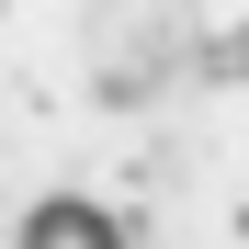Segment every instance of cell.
Here are the masks:
<instances>
[{"label": "cell", "mask_w": 249, "mask_h": 249, "mask_svg": "<svg viewBox=\"0 0 249 249\" xmlns=\"http://www.w3.org/2000/svg\"><path fill=\"white\" fill-rule=\"evenodd\" d=\"M12 249H136V238H124V215H102V204H79V193H46V204H23Z\"/></svg>", "instance_id": "cell-1"}, {"label": "cell", "mask_w": 249, "mask_h": 249, "mask_svg": "<svg viewBox=\"0 0 249 249\" xmlns=\"http://www.w3.org/2000/svg\"><path fill=\"white\" fill-rule=\"evenodd\" d=\"M91 91H102L113 113H136V102H159V91H170V79H159V46H147V57H102V79H91Z\"/></svg>", "instance_id": "cell-2"}, {"label": "cell", "mask_w": 249, "mask_h": 249, "mask_svg": "<svg viewBox=\"0 0 249 249\" xmlns=\"http://www.w3.org/2000/svg\"><path fill=\"white\" fill-rule=\"evenodd\" d=\"M204 79H249V23H238V34H215V46H204Z\"/></svg>", "instance_id": "cell-3"}]
</instances>
